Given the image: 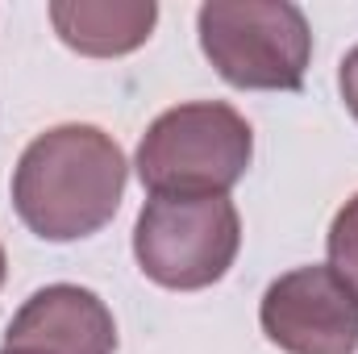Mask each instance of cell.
Here are the masks:
<instances>
[{
    "label": "cell",
    "instance_id": "8992f818",
    "mask_svg": "<svg viewBox=\"0 0 358 354\" xmlns=\"http://www.w3.org/2000/svg\"><path fill=\"white\" fill-rule=\"evenodd\" d=\"M4 346L42 354H113L117 321L92 288L50 283V288H38L13 313L4 330Z\"/></svg>",
    "mask_w": 358,
    "mask_h": 354
},
{
    "label": "cell",
    "instance_id": "3957f363",
    "mask_svg": "<svg viewBox=\"0 0 358 354\" xmlns=\"http://www.w3.org/2000/svg\"><path fill=\"white\" fill-rule=\"evenodd\" d=\"M200 50L229 88L300 92L313 63V29L292 0H208L196 13Z\"/></svg>",
    "mask_w": 358,
    "mask_h": 354
},
{
    "label": "cell",
    "instance_id": "52a82bcc",
    "mask_svg": "<svg viewBox=\"0 0 358 354\" xmlns=\"http://www.w3.org/2000/svg\"><path fill=\"white\" fill-rule=\"evenodd\" d=\"M159 4L155 0H55L50 25L63 46L88 59H121L155 34Z\"/></svg>",
    "mask_w": 358,
    "mask_h": 354
},
{
    "label": "cell",
    "instance_id": "5b68a950",
    "mask_svg": "<svg viewBox=\"0 0 358 354\" xmlns=\"http://www.w3.org/2000/svg\"><path fill=\"white\" fill-rule=\"evenodd\" d=\"M259 325L283 354H355L358 296L334 267H296L263 292Z\"/></svg>",
    "mask_w": 358,
    "mask_h": 354
},
{
    "label": "cell",
    "instance_id": "6da1fadb",
    "mask_svg": "<svg viewBox=\"0 0 358 354\" xmlns=\"http://www.w3.org/2000/svg\"><path fill=\"white\" fill-rule=\"evenodd\" d=\"M129 163L113 134L67 121L38 134L13 167V208L42 242L100 234L125 196Z\"/></svg>",
    "mask_w": 358,
    "mask_h": 354
},
{
    "label": "cell",
    "instance_id": "7a4b0ae2",
    "mask_svg": "<svg viewBox=\"0 0 358 354\" xmlns=\"http://www.w3.org/2000/svg\"><path fill=\"white\" fill-rule=\"evenodd\" d=\"M250 159V121L225 100H192L150 121L134 167L150 196H229Z\"/></svg>",
    "mask_w": 358,
    "mask_h": 354
},
{
    "label": "cell",
    "instance_id": "9c48e42d",
    "mask_svg": "<svg viewBox=\"0 0 358 354\" xmlns=\"http://www.w3.org/2000/svg\"><path fill=\"white\" fill-rule=\"evenodd\" d=\"M338 92H342L350 117L358 121V46L346 50V59H342V67H338Z\"/></svg>",
    "mask_w": 358,
    "mask_h": 354
},
{
    "label": "cell",
    "instance_id": "30bf717a",
    "mask_svg": "<svg viewBox=\"0 0 358 354\" xmlns=\"http://www.w3.org/2000/svg\"><path fill=\"white\" fill-rule=\"evenodd\" d=\"M0 354H42V351H21V346H4Z\"/></svg>",
    "mask_w": 358,
    "mask_h": 354
},
{
    "label": "cell",
    "instance_id": "277c9868",
    "mask_svg": "<svg viewBox=\"0 0 358 354\" xmlns=\"http://www.w3.org/2000/svg\"><path fill=\"white\" fill-rule=\"evenodd\" d=\"M242 250V217L229 196H150L134 225V259L171 292L225 279Z\"/></svg>",
    "mask_w": 358,
    "mask_h": 354
},
{
    "label": "cell",
    "instance_id": "ba28073f",
    "mask_svg": "<svg viewBox=\"0 0 358 354\" xmlns=\"http://www.w3.org/2000/svg\"><path fill=\"white\" fill-rule=\"evenodd\" d=\"M325 250H329V267L355 288L358 296V196H350L338 208V217L329 225V238H325Z\"/></svg>",
    "mask_w": 358,
    "mask_h": 354
},
{
    "label": "cell",
    "instance_id": "8fae6325",
    "mask_svg": "<svg viewBox=\"0 0 358 354\" xmlns=\"http://www.w3.org/2000/svg\"><path fill=\"white\" fill-rule=\"evenodd\" d=\"M4 271H8V263H4V246H0V288H4Z\"/></svg>",
    "mask_w": 358,
    "mask_h": 354
}]
</instances>
